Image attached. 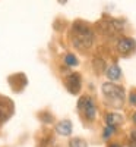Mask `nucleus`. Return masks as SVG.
<instances>
[{"mask_svg": "<svg viewBox=\"0 0 136 147\" xmlns=\"http://www.w3.org/2000/svg\"><path fill=\"white\" fill-rule=\"evenodd\" d=\"M108 147H121V146H120V144H117V143H114V144H110Z\"/></svg>", "mask_w": 136, "mask_h": 147, "instance_id": "nucleus-16", "label": "nucleus"}, {"mask_svg": "<svg viewBox=\"0 0 136 147\" xmlns=\"http://www.w3.org/2000/svg\"><path fill=\"white\" fill-rule=\"evenodd\" d=\"M117 50L125 56L132 55L136 50V40L132 37H121L117 41Z\"/></svg>", "mask_w": 136, "mask_h": 147, "instance_id": "nucleus-4", "label": "nucleus"}, {"mask_svg": "<svg viewBox=\"0 0 136 147\" xmlns=\"http://www.w3.org/2000/svg\"><path fill=\"white\" fill-rule=\"evenodd\" d=\"M65 84H66V88L69 93L72 94H78L81 91V85H82V80H81V75L76 72H72L66 77L65 80Z\"/></svg>", "mask_w": 136, "mask_h": 147, "instance_id": "nucleus-5", "label": "nucleus"}, {"mask_svg": "<svg viewBox=\"0 0 136 147\" xmlns=\"http://www.w3.org/2000/svg\"><path fill=\"white\" fill-rule=\"evenodd\" d=\"M72 43L75 47L81 49V50H86L89 49L94 43V32L89 27H86L82 22H75L72 28Z\"/></svg>", "mask_w": 136, "mask_h": 147, "instance_id": "nucleus-1", "label": "nucleus"}, {"mask_svg": "<svg viewBox=\"0 0 136 147\" xmlns=\"http://www.w3.org/2000/svg\"><path fill=\"white\" fill-rule=\"evenodd\" d=\"M78 57L75 56V55H72V53H67L66 56H65V65L66 66H70V68H75V66H78Z\"/></svg>", "mask_w": 136, "mask_h": 147, "instance_id": "nucleus-11", "label": "nucleus"}, {"mask_svg": "<svg viewBox=\"0 0 136 147\" xmlns=\"http://www.w3.org/2000/svg\"><path fill=\"white\" fill-rule=\"evenodd\" d=\"M103 94L107 99V102L113 103V106H117V107H120L126 99L125 88L121 85L114 84V82H104L103 84Z\"/></svg>", "mask_w": 136, "mask_h": 147, "instance_id": "nucleus-2", "label": "nucleus"}, {"mask_svg": "<svg viewBox=\"0 0 136 147\" xmlns=\"http://www.w3.org/2000/svg\"><path fill=\"white\" fill-rule=\"evenodd\" d=\"M56 132L60 134V136H70L72 134V122L67 119L60 121L56 125Z\"/></svg>", "mask_w": 136, "mask_h": 147, "instance_id": "nucleus-8", "label": "nucleus"}, {"mask_svg": "<svg viewBox=\"0 0 136 147\" xmlns=\"http://www.w3.org/2000/svg\"><path fill=\"white\" fill-rule=\"evenodd\" d=\"M57 2H59V3H60V5H65V3H66V2H67V0H57Z\"/></svg>", "mask_w": 136, "mask_h": 147, "instance_id": "nucleus-17", "label": "nucleus"}, {"mask_svg": "<svg viewBox=\"0 0 136 147\" xmlns=\"http://www.w3.org/2000/svg\"><path fill=\"white\" fill-rule=\"evenodd\" d=\"M69 147H88V144L82 138H72L69 141Z\"/></svg>", "mask_w": 136, "mask_h": 147, "instance_id": "nucleus-12", "label": "nucleus"}, {"mask_svg": "<svg viewBox=\"0 0 136 147\" xmlns=\"http://www.w3.org/2000/svg\"><path fill=\"white\" fill-rule=\"evenodd\" d=\"M105 122L107 125H113V127H117L123 122V116L120 113H116V112H111L105 116Z\"/></svg>", "mask_w": 136, "mask_h": 147, "instance_id": "nucleus-10", "label": "nucleus"}, {"mask_svg": "<svg viewBox=\"0 0 136 147\" xmlns=\"http://www.w3.org/2000/svg\"><path fill=\"white\" fill-rule=\"evenodd\" d=\"M133 122H135V124H136V112L133 113Z\"/></svg>", "mask_w": 136, "mask_h": 147, "instance_id": "nucleus-18", "label": "nucleus"}, {"mask_svg": "<svg viewBox=\"0 0 136 147\" xmlns=\"http://www.w3.org/2000/svg\"><path fill=\"white\" fill-rule=\"evenodd\" d=\"M12 113H13V103L6 97L0 96V124L7 121L12 116Z\"/></svg>", "mask_w": 136, "mask_h": 147, "instance_id": "nucleus-7", "label": "nucleus"}, {"mask_svg": "<svg viewBox=\"0 0 136 147\" xmlns=\"http://www.w3.org/2000/svg\"><path fill=\"white\" fill-rule=\"evenodd\" d=\"M129 103L132 106H136V91H132L130 96H129Z\"/></svg>", "mask_w": 136, "mask_h": 147, "instance_id": "nucleus-15", "label": "nucleus"}, {"mask_svg": "<svg viewBox=\"0 0 136 147\" xmlns=\"http://www.w3.org/2000/svg\"><path fill=\"white\" fill-rule=\"evenodd\" d=\"M129 144H130V147H136V131H132V132H130Z\"/></svg>", "mask_w": 136, "mask_h": 147, "instance_id": "nucleus-14", "label": "nucleus"}, {"mask_svg": "<svg viewBox=\"0 0 136 147\" xmlns=\"http://www.w3.org/2000/svg\"><path fill=\"white\" fill-rule=\"evenodd\" d=\"M113 134H116V127H113V125H107L105 127V129H104V134H103V138L104 140H107V138H110Z\"/></svg>", "mask_w": 136, "mask_h": 147, "instance_id": "nucleus-13", "label": "nucleus"}, {"mask_svg": "<svg viewBox=\"0 0 136 147\" xmlns=\"http://www.w3.org/2000/svg\"><path fill=\"white\" fill-rule=\"evenodd\" d=\"M101 30H103L105 34H108V35H116L117 32H120V31L123 30V21L107 18V19L101 24Z\"/></svg>", "mask_w": 136, "mask_h": 147, "instance_id": "nucleus-6", "label": "nucleus"}, {"mask_svg": "<svg viewBox=\"0 0 136 147\" xmlns=\"http://www.w3.org/2000/svg\"><path fill=\"white\" fill-rule=\"evenodd\" d=\"M105 75H107V78L111 81V82H114V81H119L120 78H121V69H120V66L119 65H111L108 69H107V72H105Z\"/></svg>", "mask_w": 136, "mask_h": 147, "instance_id": "nucleus-9", "label": "nucleus"}, {"mask_svg": "<svg viewBox=\"0 0 136 147\" xmlns=\"http://www.w3.org/2000/svg\"><path fill=\"white\" fill-rule=\"evenodd\" d=\"M78 110L83 115L86 121H94L97 115V106L94 99H91L89 96H82L78 100Z\"/></svg>", "mask_w": 136, "mask_h": 147, "instance_id": "nucleus-3", "label": "nucleus"}]
</instances>
